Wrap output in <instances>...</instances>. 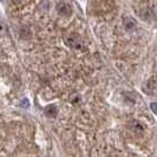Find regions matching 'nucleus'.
Masks as SVG:
<instances>
[{
	"mask_svg": "<svg viewBox=\"0 0 157 157\" xmlns=\"http://www.w3.org/2000/svg\"><path fill=\"white\" fill-rule=\"evenodd\" d=\"M6 31V27H5V25L0 21V33H4V32Z\"/></svg>",
	"mask_w": 157,
	"mask_h": 157,
	"instance_id": "nucleus-3",
	"label": "nucleus"
},
{
	"mask_svg": "<svg viewBox=\"0 0 157 157\" xmlns=\"http://www.w3.org/2000/svg\"><path fill=\"white\" fill-rule=\"evenodd\" d=\"M150 106H151L152 111L157 115V103H151V104H150Z\"/></svg>",
	"mask_w": 157,
	"mask_h": 157,
	"instance_id": "nucleus-2",
	"label": "nucleus"
},
{
	"mask_svg": "<svg viewBox=\"0 0 157 157\" xmlns=\"http://www.w3.org/2000/svg\"><path fill=\"white\" fill-rule=\"evenodd\" d=\"M58 11L60 12V13H63V14H70V7L67 6V5H64V4H60L59 6H58Z\"/></svg>",
	"mask_w": 157,
	"mask_h": 157,
	"instance_id": "nucleus-1",
	"label": "nucleus"
}]
</instances>
